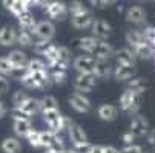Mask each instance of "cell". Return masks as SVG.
I'll return each instance as SVG.
<instances>
[{"label": "cell", "mask_w": 155, "mask_h": 153, "mask_svg": "<svg viewBox=\"0 0 155 153\" xmlns=\"http://www.w3.org/2000/svg\"><path fill=\"white\" fill-rule=\"evenodd\" d=\"M21 86L25 89H38V91H46L54 84L52 77L49 74V71H40V72H29L26 71V74L23 75V78L20 80Z\"/></svg>", "instance_id": "cell-1"}, {"label": "cell", "mask_w": 155, "mask_h": 153, "mask_svg": "<svg viewBox=\"0 0 155 153\" xmlns=\"http://www.w3.org/2000/svg\"><path fill=\"white\" fill-rule=\"evenodd\" d=\"M140 98H141L140 94L126 89L120 97V110L129 116H135L140 110V103H141Z\"/></svg>", "instance_id": "cell-2"}, {"label": "cell", "mask_w": 155, "mask_h": 153, "mask_svg": "<svg viewBox=\"0 0 155 153\" xmlns=\"http://www.w3.org/2000/svg\"><path fill=\"white\" fill-rule=\"evenodd\" d=\"M43 9H45L46 15L51 20H55V21H63L69 15L68 3L61 2V0H49V2L43 6Z\"/></svg>", "instance_id": "cell-3"}, {"label": "cell", "mask_w": 155, "mask_h": 153, "mask_svg": "<svg viewBox=\"0 0 155 153\" xmlns=\"http://www.w3.org/2000/svg\"><path fill=\"white\" fill-rule=\"evenodd\" d=\"M40 138H41V144H43V148H45V150L57 151V150L66 148L61 136H58V133L57 132H52L51 129L40 130Z\"/></svg>", "instance_id": "cell-4"}, {"label": "cell", "mask_w": 155, "mask_h": 153, "mask_svg": "<svg viewBox=\"0 0 155 153\" xmlns=\"http://www.w3.org/2000/svg\"><path fill=\"white\" fill-rule=\"evenodd\" d=\"M97 80L98 77L95 74H77V77L72 81V86L78 92H91L97 84Z\"/></svg>", "instance_id": "cell-5"}, {"label": "cell", "mask_w": 155, "mask_h": 153, "mask_svg": "<svg viewBox=\"0 0 155 153\" xmlns=\"http://www.w3.org/2000/svg\"><path fill=\"white\" fill-rule=\"evenodd\" d=\"M68 101H69L71 107L74 109L75 112H78V113H89L91 109H92L91 100L87 98L86 95H83L81 92H78V91H75L74 94H71L69 98H68Z\"/></svg>", "instance_id": "cell-6"}, {"label": "cell", "mask_w": 155, "mask_h": 153, "mask_svg": "<svg viewBox=\"0 0 155 153\" xmlns=\"http://www.w3.org/2000/svg\"><path fill=\"white\" fill-rule=\"evenodd\" d=\"M97 58L89 55H78L72 61V68L77 71V74H94Z\"/></svg>", "instance_id": "cell-7"}, {"label": "cell", "mask_w": 155, "mask_h": 153, "mask_svg": "<svg viewBox=\"0 0 155 153\" xmlns=\"http://www.w3.org/2000/svg\"><path fill=\"white\" fill-rule=\"evenodd\" d=\"M41 115H43V121H45L48 124V127L52 130V132H61V130H64V126H63V116L60 113V110H55V109H52V110H41Z\"/></svg>", "instance_id": "cell-8"}, {"label": "cell", "mask_w": 155, "mask_h": 153, "mask_svg": "<svg viewBox=\"0 0 155 153\" xmlns=\"http://www.w3.org/2000/svg\"><path fill=\"white\" fill-rule=\"evenodd\" d=\"M126 43L129 45V48L135 49L144 45H150V40L147 38V35L143 32V29H129L126 32Z\"/></svg>", "instance_id": "cell-9"}, {"label": "cell", "mask_w": 155, "mask_h": 153, "mask_svg": "<svg viewBox=\"0 0 155 153\" xmlns=\"http://www.w3.org/2000/svg\"><path fill=\"white\" fill-rule=\"evenodd\" d=\"M68 69L69 64H61V63H51L48 64V71L52 77L54 84H64L68 80Z\"/></svg>", "instance_id": "cell-10"}, {"label": "cell", "mask_w": 155, "mask_h": 153, "mask_svg": "<svg viewBox=\"0 0 155 153\" xmlns=\"http://www.w3.org/2000/svg\"><path fill=\"white\" fill-rule=\"evenodd\" d=\"M34 34L40 40H52V37L55 35V26L51 20H41L35 25Z\"/></svg>", "instance_id": "cell-11"}, {"label": "cell", "mask_w": 155, "mask_h": 153, "mask_svg": "<svg viewBox=\"0 0 155 153\" xmlns=\"http://www.w3.org/2000/svg\"><path fill=\"white\" fill-rule=\"evenodd\" d=\"M130 132H134L135 135H137V138H146L147 135H149V121L144 118V116H141V115H135L134 118H132V121H130Z\"/></svg>", "instance_id": "cell-12"}, {"label": "cell", "mask_w": 155, "mask_h": 153, "mask_svg": "<svg viewBox=\"0 0 155 153\" xmlns=\"http://www.w3.org/2000/svg\"><path fill=\"white\" fill-rule=\"evenodd\" d=\"M126 20L129 25L134 26H143L146 25V11L143 6H130L126 12Z\"/></svg>", "instance_id": "cell-13"}, {"label": "cell", "mask_w": 155, "mask_h": 153, "mask_svg": "<svg viewBox=\"0 0 155 153\" xmlns=\"http://www.w3.org/2000/svg\"><path fill=\"white\" fill-rule=\"evenodd\" d=\"M91 34L94 37H97L98 40H107L110 37V34H112V28H110V25L106 20L97 18V20H94V23L91 26Z\"/></svg>", "instance_id": "cell-14"}, {"label": "cell", "mask_w": 155, "mask_h": 153, "mask_svg": "<svg viewBox=\"0 0 155 153\" xmlns=\"http://www.w3.org/2000/svg\"><path fill=\"white\" fill-rule=\"evenodd\" d=\"M17 34L18 31L11 26V25H5L0 28V46L5 48H11L14 45H17Z\"/></svg>", "instance_id": "cell-15"}, {"label": "cell", "mask_w": 155, "mask_h": 153, "mask_svg": "<svg viewBox=\"0 0 155 153\" xmlns=\"http://www.w3.org/2000/svg\"><path fill=\"white\" fill-rule=\"evenodd\" d=\"M91 55L95 57L97 60H110L115 55V49L112 48L110 43H107V40H100Z\"/></svg>", "instance_id": "cell-16"}, {"label": "cell", "mask_w": 155, "mask_h": 153, "mask_svg": "<svg viewBox=\"0 0 155 153\" xmlns=\"http://www.w3.org/2000/svg\"><path fill=\"white\" fill-rule=\"evenodd\" d=\"M94 15L92 12L87 9L84 12H80V14H75V15H71V23L74 28L77 29H87V28H91L92 23H94Z\"/></svg>", "instance_id": "cell-17"}, {"label": "cell", "mask_w": 155, "mask_h": 153, "mask_svg": "<svg viewBox=\"0 0 155 153\" xmlns=\"http://www.w3.org/2000/svg\"><path fill=\"white\" fill-rule=\"evenodd\" d=\"M114 58H115L117 64H129V66H135V63H137V55H135V52H134L132 48L117 49Z\"/></svg>", "instance_id": "cell-18"}, {"label": "cell", "mask_w": 155, "mask_h": 153, "mask_svg": "<svg viewBox=\"0 0 155 153\" xmlns=\"http://www.w3.org/2000/svg\"><path fill=\"white\" fill-rule=\"evenodd\" d=\"M32 129L34 127H32V121L31 120H26V118L12 120V130H14V133L18 138H26Z\"/></svg>", "instance_id": "cell-19"}, {"label": "cell", "mask_w": 155, "mask_h": 153, "mask_svg": "<svg viewBox=\"0 0 155 153\" xmlns=\"http://www.w3.org/2000/svg\"><path fill=\"white\" fill-rule=\"evenodd\" d=\"M97 115L101 121H106V123H112L118 118V109L112 104H101L98 109H97Z\"/></svg>", "instance_id": "cell-20"}, {"label": "cell", "mask_w": 155, "mask_h": 153, "mask_svg": "<svg viewBox=\"0 0 155 153\" xmlns=\"http://www.w3.org/2000/svg\"><path fill=\"white\" fill-rule=\"evenodd\" d=\"M117 81H129L130 78L135 77V66H129V64H117L114 68V75Z\"/></svg>", "instance_id": "cell-21"}, {"label": "cell", "mask_w": 155, "mask_h": 153, "mask_svg": "<svg viewBox=\"0 0 155 153\" xmlns=\"http://www.w3.org/2000/svg\"><path fill=\"white\" fill-rule=\"evenodd\" d=\"M35 34L34 29H25L20 28L18 34H17V45H20L21 48H32L35 43Z\"/></svg>", "instance_id": "cell-22"}, {"label": "cell", "mask_w": 155, "mask_h": 153, "mask_svg": "<svg viewBox=\"0 0 155 153\" xmlns=\"http://www.w3.org/2000/svg\"><path fill=\"white\" fill-rule=\"evenodd\" d=\"M68 133H69V139L74 145H78V144H84L87 142V135L86 132L78 126V124H72L69 129H68Z\"/></svg>", "instance_id": "cell-23"}, {"label": "cell", "mask_w": 155, "mask_h": 153, "mask_svg": "<svg viewBox=\"0 0 155 153\" xmlns=\"http://www.w3.org/2000/svg\"><path fill=\"white\" fill-rule=\"evenodd\" d=\"M98 41H100V40H98L97 37H94V35L80 37V38L75 40L77 48H78L80 51L86 52V54H92V51L95 49V46H97V43H98Z\"/></svg>", "instance_id": "cell-24"}, {"label": "cell", "mask_w": 155, "mask_h": 153, "mask_svg": "<svg viewBox=\"0 0 155 153\" xmlns=\"http://www.w3.org/2000/svg\"><path fill=\"white\" fill-rule=\"evenodd\" d=\"M94 74L98 78H109L114 75V66L109 63V60H97Z\"/></svg>", "instance_id": "cell-25"}, {"label": "cell", "mask_w": 155, "mask_h": 153, "mask_svg": "<svg viewBox=\"0 0 155 153\" xmlns=\"http://www.w3.org/2000/svg\"><path fill=\"white\" fill-rule=\"evenodd\" d=\"M6 57H8V60L14 64V68H25L26 64H28V61H29L28 55L21 51V49H12Z\"/></svg>", "instance_id": "cell-26"}, {"label": "cell", "mask_w": 155, "mask_h": 153, "mask_svg": "<svg viewBox=\"0 0 155 153\" xmlns=\"http://www.w3.org/2000/svg\"><path fill=\"white\" fill-rule=\"evenodd\" d=\"M2 3H3V6H5L12 15H15V17H18L23 11L29 9L28 5L23 2V0H2Z\"/></svg>", "instance_id": "cell-27"}, {"label": "cell", "mask_w": 155, "mask_h": 153, "mask_svg": "<svg viewBox=\"0 0 155 153\" xmlns=\"http://www.w3.org/2000/svg\"><path fill=\"white\" fill-rule=\"evenodd\" d=\"M21 110H25L26 113H29L31 116L41 112V104H40V100L38 98H34V97H29L28 100H25L23 103H21L18 106Z\"/></svg>", "instance_id": "cell-28"}, {"label": "cell", "mask_w": 155, "mask_h": 153, "mask_svg": "<svg viewBox=\"0 0 155 153\" xmlns=\"http://www.w3.org/2000/svg\"><path fill=\"white\" fill-rule=\"evenodd\" d=\"M17 20H18L20 28H25V29H34L35 25H37V21H35L34 14L31 12V9L23 11V12H21V14L17 17Z\"/></svg>", "instance_id": "cell-29"}, {"label": "cell", "mask_w": 155, "mask_h": 153, "mask_svg": "<svg viewBox=\"0 0 155 153\" xmlns=\"http://www.w3.org/2000/svg\"><path fill=\"white\" fill-rule=\"evenodd\" d=\"M2 151L3 153H20L21 151V144L18 141V138H14V136H9L6 139H3L2 142Z\"/></svg>", "instance_id": "cell-30"}, {"label": "cell", "mask_w": 155, "mask_h": 153, "mask_svg": "<svg viewBox=\"0 0 155 153\" xmlns=\"http://www.w3.org/2000/svg\"><path fill=\"white\" fill-rule=\"evenodd\" d=\"M71 51L66 48V46H57V51H55V57L51 63H61V64H69L71 63ZM48 63V64H51Z\"/></svg>", "instance_id": "cell-31"}, {"label": "cell", "mask_w": 155, "mask_h": 153, "mask_svg": "<svg viewBox=\"0 0 155 153\" xmlns=\"http://www.w3.org/2000/svg\"><path fill=\"white\" fill-rule=\"evenodd\" d=\"M134 52H135L137 58H140V60H150V58L155 57V48H153L152 43L150 45H144V46L135 48Z\"/></svg>", "instance_id": "cell-32"}, {"label": "cell", "mask_w": 155, "mask_h": 153, "mask_svg": "<svg viewBox=\"0 0 155 153\" xmlns=\"http://www.w3.org/2000/svg\"><path fill=\"white\" fill-rule=\"evenodd\" d=\"M127 89L134 91L140 95H143V92L146 91V84H144V80L140 78V77H134L127 81Z\"/></svg>", "instance_id": "cell-33"}, {"label": "cell", "mask_w": 155, "mask_h": 153, "mask_svg": "<svg viewBox=\"0 0 155 153\" xmlns=\"http://www.w3.org/2000/svg\"><path fill=\"white\" fill-rule=\"evenodd\" d=\"M51 46H52L51 40H40V38H37L35 43H34V46H32V49H34V52H35L37 55L45 57V54L49 51Z\"/></svg>", "instance_id": "cell-34"}, {"label": "cell", "mask_w": 155, "mask_h": 153, "mask_svg": "<svg viewBox=\"0 0 155 153\" xmlns=\"http://www.w3.org/2000/svg\"><path fill=\"white\" fill-rule=\"evenodd\" d=\"M40 104H41V110H52V109H55V110H58V101L55 97L52 95H45L40 98Z\"/></svg>", "instance_id": "cell-35"}, {"label": "cell", "mask_w": 155, "mask_h": 153, "mask_svg": "<svg viewBox=\"0 0 155 153\" xmlns=\"http://www.w3.org/2000/svg\"><path fill=\"white\" fill-rule=\"evenodd\" d=\"M26 69L29 72H40V71H46L48 69V63L43 61L40 58H31L26 64Z\"/></svg>", "instance_id": "cell-36"}, {"label": "cell", "mask_w": 155, "mask_h": 153, "mask_svg": "<svg viewBox=\"0 0 155 153\" xmlns=\"http://www.w3.org/2000/svg\"><path fill=\"white\" fill-rule=\"evenodd\" d=\"M26 139H28V142H29V145H31L32 148H43L41 138H40V130L32 129L31 132H29V135L26 136Z\"/></svg>", "instance_id": "cell-37"}, {"label": "cell", "mask_w": 155, "mask_h": 153, "mask_svg": "<svg viewBox=\"0 0 155 153\" xmlns=\"http://www.w3.org/2000/svg\"><path fill=\"white\" fill-rule=\"evenodd\" d=\"M12 71H14V64L8 60V57H0V74L11 77Z\"/></svg>", "instance_id": "cell-38"}, {"label": "cell", "mask_w": 155, "mask_h": 153, "mask_svg": "<svg viewBox=\"0 0 155 153\" xmlns=\"http://www.w3.org/2000/svg\"><path fill=\"white\" fill-rule=\"evenodd\" d=\"M68 11H69V15H75V14L87 11V8L84 6L83 2H80V0H72V2L68 3Z\"/></svg>", "instance_id": "cell-39"}, {"label": "cell", "mask_w": 155, "mask_h": 153, "mask_svg": "<svg viewBox=\"0 0 155 153\" xmlns=\"http://www.w3.org/2000/svg\"><path fill=\"white\" fill-rule=\"evenodd\" d=\"M89 153H120L118 148L112 147V145H92Z\"/></svg>", "instance_id": "cell-40"}, {"label": "cell", "mask_w": 155, "mask_h": 153, "mask_svg": "<svg viewBox=\"0 0 155 153\" xmlns=\"http://www.w3.org/2000/svg\"><path fill=\"white\" fill-rule=\"evenodd\" d=\"M29 98V95H28V92H25V91H17V92H14V95H12V104L14 106H20L21 103H23L25 100H28Z\"/></svg>", "instance_id": "cell-41"}, {"label": "cell", "mask_w": 155, "mask_h": 153, "mask_svg": "<svg viewBox=\"0 0 155 153\" xmlns=\"http://www.w3.org/2000/svg\"><path fill=\"white\" fill-rule=\"evenodd\" d=\"M91 147H92V144H89V142L78 144V145H74L72 144V147L69 148V153H89L91 151Z\"/></svg>", "instance_id": "cell-42"}, {"label": "cell", "mask_w": 155, "mask_h": 153, "mask_svg": "<svg viewBox=\"0 0 155 153\" xmlns=\"http://www.w3.org/2000/svg\"><path fill=\"white\" fill-rule=\"evenodd\" d=\"M120 153H147V151L138 144H129V145H124L120 150Z\"/></svg>", "instance_id": "cell-43"}, {"label": "cell", "mask_w": 155, "mask_h": 153, "mask_svg": "<svg viewBox=\"0 0 155 153\" xmlns=\"http://www.w3.org/2000/svg\"><path fill=\"white\" fill-rule=\"evenodd\" d=\"M138 138H137V135L134 133V132H130V130H127L126 133H123V136H121V141H123V144L124 145H129V144H135V141H137Z\"/></svg>", "instance_id": "cell-44"}, {"label": "cell", "mask_w": 155, "mask_h": 153, "mask_svg": "<svg viewBox=\"0 0 155 153\" xmlns=\"http://www.w3.org/2000/svg\"><path fill=\"white\" fill-rule=\"evenodd\" d=\"M9 91V80L6 75L0 74V95H3Z\"/></svg>", "instance_id": "cell-45"}, {"label": "cell", "mask_w": 155, "mask_h": 153, "mask_svg": "<svg viewBox=\"0 0 155 153\" xmlns=\"http://www.w3.org/2000/svg\"><path fill=\"white\" fill-rule=\"evenodd\" d=\"M146 138H147V142H149V144L155 148V129H152V130H150L149 135H147Z\"/></svg>", "instance_id": "cell-46"}, {"label": "cell", "mask_w": 155, "mask_h": 153, "mask_svg": "<svg viewBox=\"0 0 155 153\" xmlns=\"http://www.w3.org/2000/svg\"><path fill=\"white\" fill-rule=\"evenodd\" d=\"M89 5L91 6H97V8H103L101 0H89Z\"/></svg>", "instance_id": "cell-47"}, {"label": "cell", "mask_w": 155, "mask_h": 153, "mask_svg": "<svg viewBox=\"0 0 155 153\" xmlns=\"http://www.w3.org/2000/svg\"><path fill=\"white\" fill-rule=\"evenodd\" d=\"M6 112H8V110H6V107H5V104H3L2 101H0V118H3V116L6 115Z\"/></svg>", "instance_id": "cell-48"}, {"label": "cell", "mask_w": 155, "mask_h": 153, "mask_svg": "<svg viewBox=\"0 0 155 153\" xmlns=\"http://www.w3.org/2000/svg\"><path fill=\"white\" fill-rule=\"evenodd\" d=\"M101 3H103V6H107V5H114V3H117V0H101Z\"/></svg>", "instance_id": "cell-49"}, {"label": "cell", "mask_w": 155, "mask_h": 153, "mask_svg": "<svg viewBox=\"0 0 155 153\" xmlns=\"http://www.w3.org/2000/svg\"><path fill=\"white\" fill-rule=\"evenodd\" d=\"M45 153H69V148H63V150H57V151H49V150H45Z\"/></svg>", "instance_id": "cell-50"}]
</instances>
